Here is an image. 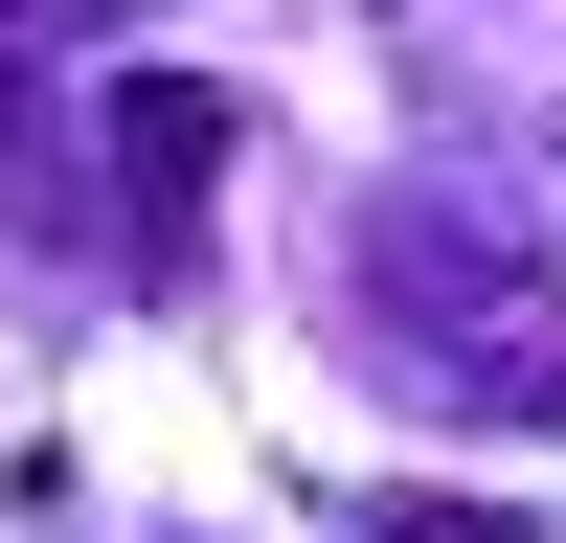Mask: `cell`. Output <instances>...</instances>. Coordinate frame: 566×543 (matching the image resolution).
Instances as JSON below:
<instances>
[{
    "label": "cell",
    "mask_w": 566,
    "mask_h": 543,
    "mask_svg": "<svg viewBox=\"0 0 566 543\" xmlns=\"http://www.w3.org/2000/svg\"><path fill=\"white\" fill-rule=\"evenodd\" d=\"M205 159H227V91L136 68V91H114V181H136V249H181V226H205Z\"/></svg>",
    "instance_id": "7a4b0ae2"
},
{
    "label": "cell",
    "mask_w": 566,
    "mask_h": 543,
    "mask_svg": "<svg viewBox=\"0 0 566 543\" xmlns=\"http://www.w3.org/2000/svg\"><path fill=\"white\" fill-rule=\"evenodd\" d=\"M386 543H522V521H476V498H386Z\"/></svg>",
    "instance_id": "3957f363"
},
{
    "label": "cell",
    "mask_w": 566,
    "mask_h": 543,
    "mask_svg": "<svg viewBox=\"0 0 566 543\" xmlns=\"http://www.w3.org/2000/svg\"><path fill=\"white\" fill-rule=\"evenodd\" d=\"M91 23H114V0H0V45H91Z\"/></svg>",
    "instance_id": "277c9868"
},
{
    "label": "cell",
    "mask_w": 566,
    "mask_h": 543,
    "mask_svg": "<svg viewBox=\"0 0 566 543\" xmlns=\"http://www.w3.org/2000/svg\"><path fill=\"white\" fill-rule=\"evenodd\" d=\"M386 385L476 407V430H566V272H522V295H476L453 340H386Z\"/></svg>",
    "instance_id": "6da1fadb"
}]
</instances>
